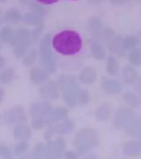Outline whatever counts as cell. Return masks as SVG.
<instances>
[{
	"mask_svg": "<svg viewBox=\"0 0 141 159\" xmlns=\"http://www.w3.org/2000/svg\"><path fill=\"white\" fill-rule=\"evenodd\" d=\"M74 127H75L74 122L69 119H67L66 120L62 121L60 124L54 125L55 133L61 134V135H66V134H69L70 133H72L74 131Z\"/></svg>",
	"mask_w": 141,
	"mask_h": 159,
	"instance_id": "17",
	"label": "cell"
},
{
	"mask_svg": "<svg viewBox=\"0 0 141 159\" xmlns=\"http://www.w3.org/2000/svg\"><path fill=\"white\" fill-rule=\"evenodd\" d=\"M135 115L133 109L128 107H122L117 109L113 119V125L116 129H125L131 119Z\"/></svg>",
	"mask_w": 141,
	"mask_h": 159,
	"instance_id": "6",
	"label": "cell"
},
{
	"mask_svg": "<svg viewBox=\"0 0 141 159\" xmlns=\"http://www.w3.org/2000/svg\"><path fill=\"white\" fill-rule=\"evenodd\" d=\"M123 100L127 105L134 108H138L141 105L140 97L132 92H126L123 94Z\"/></svg>",
	"mask_w": 141,
	"mask_h": 159,
	"instance_id": "22",
	"label": "cell"
},
{
	"mask_svg": "<svg viewBox=\"0 0 141 159\" xmlns=\"http://www.w3.org/2000/svg\"><path fill=\"white\" fill-rule=\"evenodd\" d=\"M134 89L141 95V76L138 77L134 83Z\"/></svg>",
	"mask_w": 141,
	"mask_h": 159,
	"instance_id": "45",
	"label": "cell"
},
{
	"mask_svg": "<svg viewBox=\"0 0 141 159\" xmlns=\"http://www.w3.org/2000/svg\"><path fill=\"white\" fill-rule=\"evenodd\" d=\"M115 37H116V32L112 28H111V27H104L100 41L109 42H111Z\"/></svg>",
	"mask_w": 141,
	"mask_h": 159,
	"instance_id": "37",
	"label": "cell"
},
{
	"mask_svg": "<svg viewBox=\"0 0 141 159\" xmlns=\"http://www.w3.org/2000/svg\"><path fill=\"white\" fill-rule=\"evenodd\" d=\"M90 101V94L89 92L86 89H82L79 94V98H78V103L80 105H87Z\"/></svg>",
	"mask_w": 141,
	"mask_h": 159,
	"instance_id": "39",
	"label": "cell"
},
{
	"mask_svg": "<svg viewBox=\"0 0 141 159\" xmlns=\"http://www.w3.org/2000/svg\"><path fill=\"white\" fill-rule=\"evenodd\" d=\"M3 119L7 124H22L27 121V117L23 107L21 105H14L5 112Z\"/></svg>",
	"mask_w": 141,
	"mask_h": 159,
	"instance_id": "5",
	"label": "cell"
},
{
	"mask_svg": "<svg viewBox=\"0 0 141 159\" xmlns=\"http://www.w3.org/2000/svg\"><path fill=\"white\" fill-rule=\"evenodd\" d=\"M128 59L131 64L134 66H140L141 65V49L135 48L130 51L128 53Z\"/></svg>",
	"mask_w": 141,
	"mask_h": 159,
	"instance_id": "33",
	"label": "cell"
},
{
	"mask_svg": "<svg viewBox=\"0 0 141 159\" xmlns=\"http://www.w3.org/2000/svg\"><path fill=\"white\" fill-rule=\"evenodd\" d=\"M22 21L30 26H38L43 23V17L35 14L33 12H27L22 16Z\"/></svg>",
	"mask_w": 141,
	"mask_h": 159,
	"instance_id": "27",
	"label": "cell"
},
{
	"mask_svg": "<svg viewBox=\"0 0 141 159\" xmlns=\"http://www.w3.org/2000/svg\"><path fill=\"white\" fill-rule=\"evenodd\" d=\"M57 0H49V1H44V0H39L38 2H40L42 5H49V4H54L55 2H57Z\"/></svg>",
	"mask_w": 141,
	"mask_h": 159,
	"instance_id": "46",
	"label": "cell"
},
{
	"mask_svg": "<svg viewBox=\"0 0 141 159\" xmlns=\"http://www.w3.org/2000/svg\"><path fill=\"white\" fill-rule=\"evenodd\" d=\"M14 36V31L10 27H2L0 29V42L2 43H11Z\"/></svg>",
	"mask_w": 141,
	"mask_h": 159,
	"instance_id": "30",
	"label": "cell"
},
{
	"mask_svg": "<svg viewBox=\"0 0 141 159\" xmlns=\"http://www.w3.org/2000/svg\"><path fill=\"white\" fill-rule=\"evenodd\" d=\"M28 148V143L27 141H20L18 143L16 144V146L13 148V154L19 156L22 155L27 151Z\"/></svg>",
	"mask_w": 141,
	"mask_h": 159,
	"instance_id": "38",
	"label": "cell"
},
{
	"mask_svg": "<svg viewBox=\"0 0 141 159\" xmlns=\"http://www.w3.org/2000/svg\"><path fill=\"white\" fill-rule=\"evenodd\" d=\"M2 22V10L0 8V24Z\"/></svg>",
	"mask_w": 141,
	"mask_h": 159,
	"instance_id": "53",
	"label": "cell"
},
{
	"mask_svg": "<svg viewBox=\"0 0 141 159\" xmlns=\"http://www.w3.org/2000/svg\"><path fill=\"white\" fill-rule=\"evenodd\" d=\"M139 44L138 38L135 36H129L124 38L122 41V49L125 51H131L136 48V46Z\"/></svg>",
	"mask_w": 141,
	"mask_h": 159,
	"instance_id": "32",
	"label": "cell"
},
{
	"mask_svg": "<svg viewBox=\"0 0 141 159\" xmlns=\"http://www.w3.org/2000/svg\"><path fill=\"white\" fill-rule=\"evenodd\" d=\"M120 70V63L118 60L114 56H109L106 60V70L111 75H116L118 74Z\"/></svg>",
	"mask_w": 141,
	"mask_h": 159,
	"instance_id": "28",
	"label": "cell"
},
{
	"mask_svg": "<svg viewBox=\"0 0 141 159\" xmlns=\"http://www.w3.org/2000/svg\"><path fill=\"white\" fill-rule=\"evenodd\" d=\"M45 148V145L43 143H38L35 146L34 150L32 152V159H44Z\"/></svg>",
	"mask_w": 141,
	"mask_h": 159,
	"instance_id": "35",
	"label": "cell"
},
{
	"mask_svg": "<svg viewBox=\"0 0 141 159\" xmlns=\"http://www.w3.org/2000/svg\"><path fill=\"white\" fill-rule=\"evenodd\" d=\"M32 136V129L28 125L24 124H17L13 129V137L16 140L27 141Z\"/></svg>",
	"mask_w": 141,
	"mask_h": 159,
	"instance_id": "15",
	"label": "cell"
},
{
	"mask_svg": "<svg viewBox=\"0 0 141 159\" xmlns=\"http://www.w3.org/2000/svg\"><path fill=\"white\" fill-rule=\"evenodd\" d=\"M141 124V117L138 114H135L134 118L131 119L130 123L125 128V131L128 135L135 136V133L138 129L139 126Z\"/></svg>",
	"mask_w": 141,
	"mask_h": 159,
	"instance_id": "25",
	"label": "cell"
},
{
	"mask_svg": "<svg viewBox=\"0 0 141 159\" xmlns=\"http://www.w3.org/2000/svg\"><path fill=\"white\" fill-rule=\"evenodd\" d=\"M122 75H123L124 80L127 84L135 83V81L139 77L138 71L131 66H126L124 67Z\"/></svg>",
	"mask_w": 141,
	"mask_h": 159,
	"instance_id": "20",
	"label": "cell"
},
{
	"mask_svg": "<svg viewBox=\"0 0 141 159\" xmlns=\"http://www.w3.org/2000/svg\"><path fill=\"white\" fill-rule=\"evenodd\" d=\"M28 5H29L30 9H31V12H33L35 14L38 15V16L43 17V18L47 14L46 8L43 5L41 4L40 2H30Z\"/></svg>",
	"mask_w": 141,
	"mask_h": 159,
	"instance_id": "31",
	"label": "cell"
},
{
	"mask_svg": "<svg viewBox=\"0 0 141 159\" xmlns=\"http://www.w3.org/2000/svg\"><path fill=\"white\" fill-rule=\"evenodd\" d=\"M3 19L7 23L16 24V23H18L19 22L22 21V15L19 10L15 7H12L5 12Z\"/></svg>",
	"mask_w": 141,
	"mask_h": 159,
	"instance_id": "18",
	"label": "cell"
},
{
	"mask_svg": "<svg viewBox=\"0 0 141 159\" xmlns=\"http://www.w3.org/2000/svg\"><path fill=\"white\" fill-rule=\"evenodd\" d=\"M101 88L109 94H116L122 89V85L118 80L114 79H105L101 82Z\"/></svg>",
	"mask_w": 141,
	"mask_h": 159,
	"instance_id": "14",
	"label": "cell"
},
{
	"mask_svg": "<svg viewBox=\"0 0 141 159\" xmlns=\"http://www.w3.org/2000/svg\"><path fill=\"white\" fill-rule=\"evenodd\" d=\"M18 159H32V153L31 152H27V154H24L23 156H22Z\"/></svg>",
	"mask_w": 141,
	"mask_h": 159,
	"instance_id": "49",
	"label": "cell"
},
{
	"mask_svg": "<svg viewBox=\"0 0 141 159\" xmlns=\"http://www.w3.org/2000/svg\"><path fill=\"white\" fill-rule=\"evenodd\" d=\"M123 152L128 157L138 156L141 153V142L137 139H132L124 144Z\"/></svg>",
	"mask_w": 141,
	"mask_h": 159,
	"instance_id": "13",
	"label": "cell"
},
{
	"mask_svg": "<svg viewBox=\"0 0 141 159\" xmlns=\"http://www.w3.org/2000/svg\"><path fill=\"white\" fill-rule=\"evenodd\" d=\"M54 134H55V128H54V125L52 124V125H50V126L48 128V129H47L46 131H45V139H46V140L49 141Z\"/></svg>",
	"mask_w": 141,
	"mask_h": 159,
	"instance_id": "43",
	"label": "cell"
},
{
	"mask_svg": "<svg viewBox=\"0 0 141 159\" xmlns=\"http://www.w3.org/2000/svg\"><path fill=\"white\" fill-rule=\"evenodd\" d=\"M43 29H44V23L38 25L32 31H31V39H32V41L33 42H36L37 40L39 39L40 36H41V34L43 32Z\"/></svg>",
	"mask_w": 141,
	"mask_h": 159,
	"instance_id": "41",
	"label": "cell"
},
{
	"mask_svg": "<svg viewBox=\"0 0 141 159\" xmlns=\"http://www.w3.org/2000/svg\"><path fill=\"white\" fill-rule=\"evenodd\" d=\"M40 54L41 61L44 69L48 73H54L56 70V62L52 52L51 35L46 34L40 42Z\"/></svg>",
	"mask_w": 141,
	"mask_h": 159,
	"instance_id": "4",
	"label": "cell"
},
{
	"mask_svg": "<svg viewBox=\"0 0 141 159\" xmlns=\"http://www.w3.org/2000/svg\"><path fill=\"white\" fill-rule=\"evenodd\" d=\"M83 159H97V157L95 154H89L88 156L84 157Z\"/></svg>",
	"mask_w": 141,
	"mask_h": 159,
	"instance_id": "50",
	"label": "cell"
},
{
	"mask_svg": "<svg viewBox=\"0 0 141 159\" xmlns=\"http://www.w3.org/2000/svg\"><path fill=\"white\" fill-rule=\"evenodd\" d=\"M32 40H27L24 42H21L19 43H17L16 45L13 46V53H14L15 57H17V59L24 57V56L27 54V49L31 45Z\"/></svg>",
	"mask_w": 141,
	"mask_h": 159,
	"instance_id": "21",
	"label": "cell"
},
{
	"mask_svg": "<svg viewBox=\"0 0 141 159\" xmlns=\"http://www.w3.org/2000/svg\"><path fill=\"white\" fill-rule=\"evenodd\" d=\"M122 41H123V38L121 37V36H116L114 37L111 42H108V48L110 52L119 55L123 54Z\"/></svg>",
	"mask_w": 141,
	"mask_h": 159,
	"instance_id": "24",
	"label": "cell"
},
{
	"mask_svg": "<svg viewBox=\"0 0 141 159\" xmlns=\"http://www.w3.org/2000/svg\"><path fill=\"white\" fill-rule=\"evenodd\" d=\"M51 104L48 101L36 102L29 109L30 115L32 119H45L52 111Z\"/></svg>",
	"mask_w": 141,
	"mask_h": 159,
	"instance_id": "7",
	"label": "cell"
},
{
	"mask_svg": "<svg viewBox=\"0 0 141 159\" xmlns=\"http://www.w3.org/2000/svg\"><path fill=\"white\" fill-rule=\"evenodd\" d=\"M4 65H5V60H4V58L0 56V70H2V68H3V66H4Z\"/></svg>",
	"mask_w": 141,
	"mask_h": 159,
	"instance_id": "51",
	"label": "cell"
},
{
	"mask_svg": "<svg viewBox=\"0 0 141 159\" xmlns=\"http://www.w3.org/2000/svg\"><path fill=\"white\" fill-rule=\"evenodd\" d=\"M135 136L137 137V139H138L139 141L141 142V124L139 126L138 129H137V131L135 133Z\"/></svg>",
	"mask_w": 141,
	"mask_h": 159,
	"instance_id": "47",
	"label": "cell"
},
{
	"mask_svg": "<svg viewBox=\"0 0 141 159\" xmlns=\"http://www.w3.org/2000/svg\"><path fill=\"white\" fill-rule=\"evenodd\" d=\"M44 159H56L53 140H49V141H48L46 146L45 148Z\"/></svg>",
	"mask_w": 141,
	"mask_h": 159,
	"instance_id": "36",
	"label": "cell"
},
{
	"mask_svg": "<svg viewBox=\"0 0 141 159\" xmlns=\"http://www.w3.org/2000/svg\"><path fill=\"white\" fill-rule=\"evenodd\" d=\"M15 78L14 70L11 67H7L0 71V83L3 84H10Z\"/></svg>",
	"mask_w": 141,
	"mask_h": 159,
	"instance_id": "29",
	"label": "cell"
},
{
	"mask_svg": "<svg viewBox=\"0 0 141 159\" xmlns=\"http://www.w3.org/2000/svg\"><path fill=\"white\" fill-rule=\"evenodd\" d=\"M45 124V119H32V126L35 130H41L44 128Z\"/></svg>",
	"mask_w": 141,
	"mask_h": 159,
	"instance_id": "42",
	"label": "cell"
},
{
	"mask_svg": "<svg viewBox=\"0 0 141 159\" xmlns=\"http://www.w3.org/2000/svg\"><path fill=\"white\" fill-rule=\"evenodd\" d=\"M68 116H69V111L65 107H57L55 109H52L50 114L45 119V123L52 125L54 122L66 120L68 119Z\"/></svg>",
	"mask_w": 141,
	"mask_h": 159,
	"instance_id": "10",
	"label": "cell"
},
{
	"mask_svg": "<svg viewBox=\"0 0 141 159\" xmlns=\"http://www.w3.org/2000/svg\"><path fill=\"white\" fill-rule=\"evenodd\" d=\"M58 85L63 91V99L67 106L74 108L81 91L76 78L70 75H62L58 79Z\"/></svg>",
	"mask_w": 141,
	"mask_h": 159,
	"instance_id": "2",
	"label": "cell"
},
{
	"mask_svg": "<svg viewBox=\"0 0 141 159\" xmlns=\"http://www.w3.org/2000/svg\"><path fill=\"white\" fill-rule=\"evenodd\" d=\"M0 157L3 159H12L13 152L9 147L0 144Z\"/></svg>",
	"mask_w": 141,
	"mask_h": 159,
	"instance_id": "40",
	"label": "cell"
},
{
	"mask_svg": "<svg viewBox=\"0 0 141 159\" xmlns=\"http://www.w3.org/2000/svg\"><path fill=\"white\" fill-rule=\"evenodd\" d=\"M137 38H138V41H139V43H140L141 45V30L140 31H139L138 32V35H137Z\"/></svg>",
	"mask_w": 141,
	"mask_h": 159,
	"instance_id": "52",
	"label": "cell"
},
{
	"mask_svg": "<svg viewBox=\"0 0 141 159\" xmlns=\"http://www.w3.org/2000/svg\"><path fill=\"white\" fill-rule=\"evenodd\" d=\"M49 73L41 67H32L30 70V80L36 84H41L47 81Z\"/></svg>",
	"mask_w": 141,
	"mask_h": 159,
	"instance_id": "11",
	"label": "cell"
},
{
	"mask_svg": "<svg viewBox=\"0 0 141 159\" xmlns=\"http://www.w3.org/2000/svg\"><path fill=\"white\" fill-rule=\"evenodd\" d=\"M40 93L45 99L55 100L58 99L59 95V85L56 82L47 81L42 86H41Z\"/></svg>",
	"mask_w": 141,
	"mask_h": 159,
	"instance_id": "9",
	"label": "cell"
},
{
	"mask_svg": "<svg viewBox=\"0 0 141 159\" xmlns=\"http://www.w3.org/2000/svg\"><path fill=\"white\" fill-rule=\"evenodd\" d=\"M37 57V52L35 48H32L27 52V54L25 55L22 60L23 65L25 66H32L34 64Z\"/></svg>",
	"mask_w": 141,
	"mask_h": 159,
	"instance_id": "34",
	"label": "cell"
},
{
	"mask_svg": "<svg viewBox=\"0 0 141 159\" xmlns=\"http://www.w3.org/2000/svg\"><path fill=\"white\" fill-rule=\"evenodd\" d=\"M4 96H5L4 90H3L2 88L0 87V104L2 103V101L3 100V99H4Z\"/></svg>",
	"mask_w": 141,
	"mask_h": 159,
	"instance_id": "48",
	"label": "cell"
},
{
	"mask_svg": "<svg viewBox=\"0 0 141 159\" xmlns=\"http://www.w3.org/2000/svg\"><path fill=\"white\" fill-rule=\"evenodd\" d=\"M98 143L97 134L91 128H83L76 134L74 139V146L79 155H83L96 146Z\"/></svg>",
	"mask_w": 141,
	"mask_h": 159,
	"instance_id": "3",
	"label": "cell"
},
{
	"mask_svg": "<svg viewBox=\"0 0 141 159\" xmlns=\"http://www.w3.org/2000/svg\"><path fill=\"white\" fill-rule=\"evenodd\" d=\"M27 40H32L31 39V31L25 27H21V28H18L16 32H14V36L11 42V45L13 47L18 42L27 41Z\"/></svg>",
	"mask_w": 141,
	"mask_h": 159,
	"instance_id": "19",
	"label": "cell"
},
{
	"mask_svg": "<svg viewBox=\"0 0 141 159\" xmlns=\"http://www.w3.org/2000/svg\"><path fill=\"white\" fill-rule=\"evenodd\" d=\"M111 114V107L107 103H104L99 105L94 112V115L98 121L106 122L107 121Z\"/></svg>",
	"mask_w": 141,
	"mask_h": 159,
	"instance_id": "16",
	"label": "cell"
},
{
	"mask_svg": "<svg viewBox=\"0 0 141 159\" xmlns=\"http://www.w3.org/2000/svg\"><path fill=\"white\" fill-rule=\"evenodd\" d=\"M96 76H97V73L96 69L92 66H87L80 72L79 80L83 84L90 85L96 81Z\"/></svg>",
	"mask_w": 141,
	"mask_h": 159,
	"instance_id": "12",
	"label": "cell"
},
{
	"mask_svg": "<svg viewBox=\"0 0 141 159\" xmlns=\"http://www.w3.org/2000/svg\"><path fill=\"white\" fill-rule=\"evenodd\" d=\"M102 20L98 17H92L88 20V30L89 34L95 41H100L101 33L104 29Z\"/></svg>",
	"mask_w": 141,
	"mask_h": 159,
	"instance_id": "8",
	"label": "cell"
},
{
	"mask_svg": "<svg viewBox=\"0 0 141 159\" xmlns=\"http://www.w3.org/2000/svg\"><path fill=\"white\" fill-rule=\"evenodd\" d=\"M53 143H54V148L56 159H61L64 157V154L65 152L66 142H65L64 138L59 137L56 139L53 140Z\"/></svg>",
	"mask_w": 141,
	"mask_h": 159,
	"instance_id": "23",
	"label": "cell"
},
{
	"mask_svg": "<svg viewBox=\"0 0 141 159\" xmlns=\"http://www.w3.org/2000/svg\"><path fill=\"white\" fill-rule=\"evenodd\" d=\"M52 47L63 56H74L83 47L81 36L73 30H64L57 33L52 39Z\"/></svg>",
	"mask_w": 141,
	"mask_h": 159,
	"instance_id": "1",
	"label": "cell"
},
{
	"mask_svg": "<svg viewBox=\"0 0 141 159\" xmlns=\"http://www.w3.org/2000/svg\"><path fill=\"white\" fill-rule=\"evenodd\" d=\"M1 48H2V46H1V44H0V51H1Z\"/></svg>",
	"mask_w": 141,
	"mask_h": 159,
	"instance_id": "54",
	"label": "cell"
},
{
	"mask_svg": "<svg viewBox=\"0 0 141 159\" xmlns=\"http://www.w3.org/2000/svg\"><path fill=\"white\" fill-rule=\"evenodd\" d=\"M64 157L65 159H79V154L76 152L67 151L64 152Z\"/></svg>",
	"mask_w": 141,
	"mask_h": 159,
	"instance_id": "44",
	"label": "cell"
},
{
	"mask_svg": "<svg viewBox=\"0 0 141 159\" xmlns=\"http://www.w3.org/2000/svg\"><path fill=\"white\" fill-rule=\"evenodd\" d=\"M90 51H91V54L93 58L96 60H103L106 58V51L98 42H93L92 43L91 47H90Z\"/></svg>",
	"mask_w": 141,
	"mask_h": 159,
	"instance_id": "26",
	"label": "cell"
}]
</instances>
